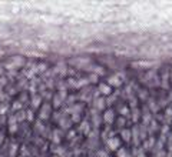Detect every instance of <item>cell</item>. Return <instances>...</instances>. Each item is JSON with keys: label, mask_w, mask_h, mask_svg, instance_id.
Instances as JSON below:
<instances>
[{"label": "cell", "mask_w": 172, "mask_h": 157, "mask_svg": "<svg viewBox=\"0 0 172 157\" xmlns=\"http://www.w3.org/2000/svg\"><path fill=\"white\" fill-rule=\"evenodd\" d=\"M103 120L106 121V123H113V120H115V113H113V110H106L105 111V114H103Z\"/></svg>", "instance_id": "3957f363"}, {"label": "cell", "mask_w": 172, "mask_h": 157, "mask_svg": "<svg viewBox=\"0 0 172 157\" xmlns=\"http://www.w3.org/2000/svg\"><path fill=\"white\" fill-rule=\"evenodd\" d=\"M119 111H121V114H123V116H126V114L129 113V110H128V107H126V106H123V107H122Z\"/></svg>", "instance_id": "cb8c5ba5"}, {"label": "cell", "mask_w": 172, "mask_h": 157, "mask_svg": "<svg viewBox=\"0 0 172 157\" xmlns=\"http://www.w3.org/2000/svg\"><path fill=\"white\" fill-rule=\"evenodd\" d=\"M121 133H122V137H123L125 141H129V140H131V136H132V131H131V130H122Z\"/></svg>", "instance_id": "8fae6325"}, {"label": "cell", "mask_w": 172, "mask_h": 157, "mask_svg": "<svg viewBox=\"0 0 172 157\" xmlns=\"http://www.w3.org/2000/svg\"><path fill=\"white\" fill-rule=\"evenodd\" d=\"M99 93H102V94H106V96H109L111 94V91H112V89H111V86L109 84H105V83H102V84H99Z\"/></svg>", "instance_id": "5b68a950"}, {"label": "cell", "mask_w": 172, "mask_h": 157, "mask_svg": "<svg viewBox=\"0 0 172 157\" xmlns=\"http://www.w3.org/2000/svg\"><path fill=\"white\" fill-rule=\"evenodd\" d=\"M9 130H10L12 133H16V131H17V123H16V124H10Z\"/></svg>", "instance_id": "d4e9b609"}, {"label": "cell", "mask_w": 172, "mask_h": 157, "mask_svg": "<svg viewBox=\"0 0 172 157\" xmlns=\"http://www.w3.org/2000/svg\"><path fill=\"white\" fill-rule=\"evenodd\" d=\"M165 116L168 117V121H171V120H172V109H166Z\"/></svg>", "instance_id": "44dd1931"}, {"label": "cell", "mask_w": 172, "mask_h": 157, "mask_svg": "<svg viewBox=\"0 0 172 157\" xmlns=\"http://www.w3.org/2000/svg\"><path fill=\"white\" fill-rule=\"evenodd\" d=\"M118 157H128V151L125 148H119L118 150Z\"/></svg>", "instance_id": "9a60e30c"}, {"label": "cell", "mask_w": 172, "mask_h": 157, "mask_svg": "<svg viewBox=\"0 0 172 157\" xmlns=\"http://www.w3.org/2000/svg\"><path fill=\"white\" fill-rule=\"evenodd\" d=\"M135 67H152L153 66V62H138L133 64Z\"/></svg>", "instance_id": "ba28073f"}, {"label": "cell", "mask_w": 172, "mask_h": 157, "mask_svg": "<svg viewBox=\"0 0 172 157\" xmlns=\"http://www.w3.org/2000/svg\"><path fill=\"white\" fill-rule=\"evenodd\" d=\"M25 119H26V113H25V111H20V113L16 116V120H17V121H20V120H25Z\"/></svg>", "instance_id": "d6986e66"}, {"label": "cell", "mask_w": 172, "mask_h": 157, "mask_svg": "<svg viewBox=\"0 0 172 157\" xmlns=\"http://www.w3.org/2000/svg\"><path fill=\"white\" fill-rule=\"evenodd\" d=\"M33 73H35V72H26V76H27V77H33Z\"/></svg>", "instance_id": "1f68e13d"}, {"label": "cell", "mask_w": 172, "mask_h": 157, "mask_svg": "<svg viewBox=\"0 0 172 157\" xmlns=\"http://www.w3.org/2000/svg\"><path fill=\"white\" fill-rule=\"evenodd\" d=\"M60 101H62V99H60L59 96H56V99H55V107H59V106H60Z\"/></svg>", "instance_id": "484cf974"}, {"label": "cell", "mask_w": 172, "mask_h": 157, "mask_svg": "<svg viewBox=\"0 0 172 157\" xmlns=\"http://www.w3.org/2000/svg\"><path fill=\"white\" fill-rule=\"evenodd\" d=\"M53 143H60V133H59V130H55L53 131Z\"/></svg>", "instance_id": "4fadbf2b"}, {"label": "cell", "mask_w": 172, "mask_h": 157, "mask_svg": "<svg viewBox=\"0 0 172 157\" xmlns=\"http://www.w3.org/2000/svg\"><path fill=\"white\" fill-rule=\"evenodd\" d=\"M7 104H0V116H3L6 111H7Z\"/></svg>", "instance_id": "ac0fdd59"}, {"label": "cell", "mask_w": 172, "mask_h": 157, "mask_svg": "<svg viewBox=\"0 0 172 157\" xmlns=\"http://www.w3.org/2000/svg\"><path fill=\"white\" fill-rule=\"evenodd\" d=\"M12 62H13V66H15V67H20V66L25 63L23 57H20V56H19V57H13V59H12Z\"/></svg>", "instance_id": "52a82bcc"}, {"label": "cell", "mask_w": 172, "mask_h": 157, "mask_svg": "<svg viewBox=\"0 0 172 157\" xmlns=\"http://www.w3.org/2000/svg\"><path fill=\"white\" fill-rule=\"evenodd\" d=\"M98 157H108V156H106L105 151H99V153H98Z\"/></svg>", "instance_id": "f546056e"}, {"label": "cell", "mask_w": 172, "mask_h": 157, "mask_svg": "<svg viewBox=\"0 0 172 157\" xmlns=\"http://www.w3.org/2000/svg\"><path fill=\"white\" fill-rule=\"evenodd\" d=\"M49 113H50V106L49 104H45L40 110V119L42 120H47L49 119Z\"/></svg>", "instance_id": "277c9868"}, {"label": "cell", "mask_w": 172, "mask_h": 157, "mask_svg": "<svg viewBox=\"0 0 172 157\" xmlns=\"http://www.w3.org/2000/svg\"><path fill=\"white\" fill-rule=\"evenodd\" d=\"M16 150H17V146H16V144H13V146H12V150H10V156H15Z\"/></svg>", "instance_id": "83f0119b"}, {"label": "cell", "mask_w": 172, "mask_h": 157, "mask_svg": "<svg viewBox=\"0 0 172 157\" xmlns=\"http://www.w3.org/2000/svg\"><path fill=\"white\" fill-rule=\"evenodd\" d=\"M37 46H39V49H42V50H46V49H47V44H46V43H37Z\"/></svg>", "instance_id": "4316f807"}, {"label": "cell", "mask_w": 172, "mask_h": 157, "mask_svg": "<svg viewBox=\"0 0 172 157\" xmlns=\"http://www.w3.org/2000/svg\"><path fill=\"white\" fill-rule=\"evenodd\" d=\"M123 123H125V119H119V126H123Z\"/></svg>", "instance_id": "d6a6232c"}, {"label": "cell", "mask_w": 172, "mask_h": 157, "mask_svg": "<svg viewBox=\"0 0 172 157\" xmlns=\"http://www.w3.org/2000/svg\"><path fill=\"white\" fill-rule=\"evenodd\" d=\"M108 84H109V86H113V87H119V86L122 84V79H121V76H119V74H113V76H111V77L108 79Z\"/></svg>", "instance_id": "7a4b0ae2"}, {"label": "cell", "mask_w": 172, "mask_h": 157, "mask_svg": "<svg viewBox=\"0 0 172 157\" xmlns=\"http://www.w3.org/2000/svg\"><path fill=\"white\" fill-rule=\"evenodd\" d=\"M95 73H99V74H103V69H102V67H95Z\"/></svg>", "instance_id": "f1b7e54d"}, {"label": "cell", "mask_w": 172, "mask_h": 157, "mask_svg": "<svg viewBox=\"0 0 172 157\" xmlns=\"http://www.w3.org/2000/svg\"><path fill=\"white\" fill-rule=\"evenodd\" d=\"M96 80H98V76H96V74H92V76H91V81H96Z\"/></svg>", "instance_id": "4dcf8cb0"}, {"label": "cell", "mask_w": 172, "mask_h": 157, "mask_svg": "<svg viewBox=\"0 0 172 157\" xmlns=\"http://www.w3.org/2000/svg\"><path fill=\"white\" fill-rule=\"evenodd\" d=\"M108 147H109V150H119V147H121V138L119 137H111L108 140Z\"/></svg>", "instance_id": "6da1fadb"}, {"label": "cell", "mask_w": 172, "mask_h": 157, "mask_svg": "<svg viewBox=\"0 0 172 157\" xmlns=\"http://www.w3.org/2000/svg\"><path fill=\"white\" fill-rule=\"evenodd\" d=\"M88 83H89V80L82 79V80H79V81H77V84H76V89H79V87H82V86H85V84H88Z\"/></svg>", "instance_id": "2e32d148"}, {"label": "cell", "mask_w": 172, "mask_h": 157, "mask_svg": "<svg viewBox=\"0 0 172 157\" xmlns=\"http://www.w3.org/2000/svg\"><path fill=\"white\" fill-rule=\"evenodd\" d=\"M26 120H29V121L33 120V111H32V110H27V111H26Z\"/></svg>", "instance_id": "ffe728a7"}, {"label": "cell", "mask_w": 172, "mask_h": 157, "mask_svg": "<svg viewBox=\"0 0 172 157\" xmlns=\"http://www.w3.org/2000/svg\"><path fill=\"white\" fill-rule=\"evenodd\" d=\"M83 134H89V130H91V126H89V123L88 121H83L82 124H80V129H79Z\"/></svg>", "instance_id": "8992f818"}, {"label": "cell", "mask_w": 172, "mask_h": 157, "mask_svg": "<svg viewBox=\"0 0 172 157\" xmlns=\"http://www.w3.org/2000/svg\"><path fill=\"white\" fill-rule=\"evenodd\" d=\"M46 69H47V66H46L45 63H42V64H39V66L35 69V72H45Z\"/></svg>", "instance_id": "e0dca14e"}, {"label": "cell", "mask_w": 172, "mask_h": 157, "mask_svg": "<svg viewBox=\"0 0 172 157\" xmlns=\"http://www.w3.org/2000/svg\"><path fill=\"white\" fill-rule=\"evenodd\" d=\"M40 101H42V97H40V96H35V97H33V100H32V104H33V107H39Z\"/></svg>", "instance_id": "7c38bea8"}, {"label": "cell", "mask_w": 172, "mask_h": 157, "mask_svg": "<svg viewBox=\"0 0 172 157\" xmlns=\"http://www.w3.org/2000/svg\"><path fill=\"white\" fill-rule=\"evenodd\" d=\"M69 111H70L72 114H79V113L82 111V104H75V106H72Z\"/></svg>", "instance_id": "30bf717a"}, {"label": "cell", "mask_w": 172, "mask_h": 157, "mask_svg": "<svg viewBox=\"0 0 172 157\" xmlns=\"http://www.w3.org/2000/svg\"><path fill=\"white\" fill-rule=\"evenodd\" d=\"M3 54V52H2V49H0V56H2Z\"/></svg>", "instance_id": "836d02e7"}, {"label": "cell", "mask_w": 172, "mask_h": 157, "mask_svg": "<svg viewBox=\"0 0 172 157\" xmlns=\"http://www.w3.org/2000/svg\"><path fill=\"white\" fill-rule=\"evenodd\" d=\"M152 144H153V140H152V138H149V140L143 144V147H145V148H151V147H152Z\"/></svg>", "instance_id": "603a6c76"}, {"label": "cell", "mask_w": 172, "mask_h": 157, "mask_svg": "<svg viewBox=\"0 0 172 157\" xmlns=\"http://www.w3.org/2000/svg\"><path fill=\"white\" fill-rule=\"evenodd\" d=\"M95 107H96L98 110H102V109H105V100H103L102 97H98V100L95 101Z\"/></svg>", "instance_id": "9c48e42d"}, {"label": "cell", "mask_w": 172, "mask_h": 157, "mask_svg": "<svg viewBox=\"0 0 172 157\" xmlns=\"http://www.w3.org/2000/svg\"><path fill=\"white\" fill-rule=\"evenodd\" d=\"M171 77H172V73H171Z\"/></svg>", "instance_id": "e575fe53"}, {"label": "cell", "mask_w": 172, "mask_h": 157, "mask_svg": "<svg viewBox=\"0 0 172 157\" xmlns=\"http://www.w3.org/2000/svg\"><path fill=\"white\" fill-rule=\"evenodd\" d=\"M12 109L16 110V111H20V110H22V101H15V103L12 104Z\"/></svg>", "instance_id": "5bb4252c"}, {"label": "cell", "mask_w": 172, "mask_h": 157, "mask_svg": "<svg viewBox=\"0 0 172 157\" xmlns=\"http://www.w3.org/2000/svg\"><path fill=\"white\" fill-rule=\"evenodd\" d=\"M80 120V114H72V121L73 123H79Z\"/></svg>", "instance_id": "7402d4cb"}]
</instances>
